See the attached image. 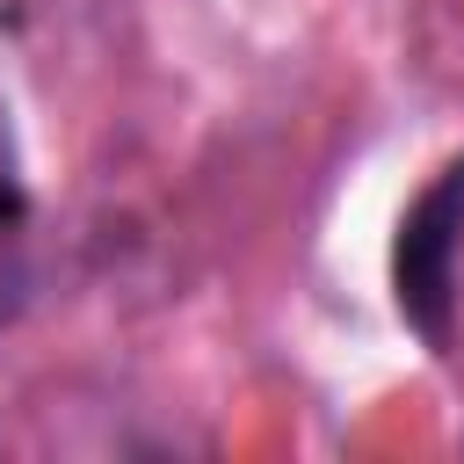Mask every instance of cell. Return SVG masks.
<instances>
[{
  "label": "cell",
  "mask_w": 464,
  "mask_h": 464,
  "mask_svg": "<svg viewBox=\"0 0 464 464\" xmlns=\"http://www.w3.org/2000/svg\"><path fill=\"white\" fill-rule=\"evenodd\" d=\"M457 225H464V160L406 210L399 225V304L428 341H450V283H457Z\"/></svg>",
  "instance_id": "6da1fadb"
},
{
  "label": "cell",
  "mask_w": 464,
  "mask_h": 464,
  "mask_svg": "<svg viewBox=\"0 0 464 464\" xmlns=\"http://www.w3.org/2000/svg\"><path fill=\"white\" fill-rule=\"evenodd\" d=\"M0 218H14V138H7V109H0Z\"/></svg>",
  "instance_id": "7a4b0ae2"
}]
</instances>
